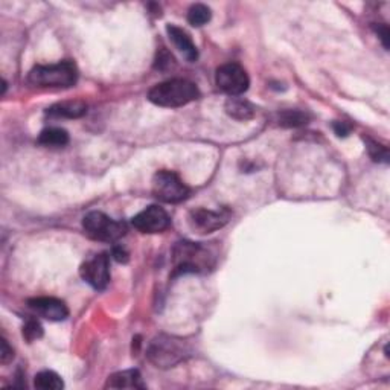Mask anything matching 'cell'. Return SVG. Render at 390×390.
Segmentation results:
<instances>
[{"instance_id":"6da1fadb","label":"cell","mask_w":390,"mask_h":390,"mask_svg":"<svg viewBox=\"0 0 390 390\" xmlns=\"http://www.w3.org/2000/svg\"><path fill=\"white\" fill-rule=\"evenodd\" d=\"M172 276L186 273H206L215 265V259L208 247L200 242L180 241L172 249Z\"/></svg>"},{"instance_id":"7a4b0ae2","label":"cell","mask_w":390,"mask_h":390,"mask_svg":"<svg viewBox=\"0 0 390 390\" xmlns=\"http://www.w3.org/2000/svg\"><path fill=\"white\" fill-rule=\"evenodd\" d=\"M198 96H200V90L195 84L183 78H174L156 84L148 91V99L152 104L168 107V109H177V107L186 105L198 99Z\"/></svg>"},{"instance_id":"3957f363","label":"cell","mask_w":390,"mask_h":390,"mask_svg":"<svg viewBox=\"0 0 390 390\" xmlns=\"http://www.w3.org/2000/svg\"><path fill=\"white\" fill-rule=\"evenodd\" d=\"M190 355V346L183 339L160 334L151 340L147 349L148 360L157 369H171Z\"/></svg>"},{"instance_id":"277c9868","label":"cell","mask_w":390,"mask_h":390,"mask_svg":"<svg viewBox=\"0 0 390 390\" xmlns=\"http://www.w3.org/2000/svg\"><path fill=\"white\" fill-rule=\"evenodd\" d=\"M78 80V71L73 61H60L57 64L35 66L29 72L28 81L38 87L69 89Z\"/></svg>"},{"instance_id":"5b68a950","label":"cell","mask_w":390,"mask_h":390,"mask_svg":"<svg viewBox=\"0 0 390 390\" xmlns=\"http://www.w3.org/2000/svg\"><path fill=\"white\" fill-rule=\"evenodd\" d=\"M84 232L95 241L114 242L127 233L124 221H116L103 212H90L82 220Z\"/></svg>"},{"instance_id":"8992f818","label":"cell","mask_w":390,"mask_h":390,"mask_svg":"<svg viewBox=\"0 0 390 390\" xmlns=\"http://www.w3.org/2000/svg\"><path fill=\"white\" fill-rule=\"evenodd\" d=\"M152 194L163 203H180L189 197V188L172 171H159L152 177Z\"/></svg>"},{"instance_id":"52a82bcc","label":"cell","mask_w":390,"mask_h":390,"mask_svg":"<svg viewBox=\"0 0 390 390\" xmlns=\"http://www.w3.org/2000/svg\"><path fill=\"white\" fill-rule=\"evenodd\" d=\"M215 82L221 91L231 96L242 95L250 86L247 72L238 63H226L220 66L215 73Z\"/></svg>"},{"instance_id":"ba28073f","label":"cell","mask_w":390,"mask_h":390,"mask_svg":"<svg viewBox=\"0 0 390 390\" xmlns=\"http://www.w3.org/2000/svg\"><path fill=\"white\" fill-rule=\"evenodd\" d=\"M81 278L95 290H104L110 282V256L99 254L87 259L80 269Z\"/></svg>"},{"instance_id":"9c48e42d","label":"cell","mask_w":390,"mask_h":390,"mask_svg":"<svg viewBox=\"0 0 390 390\" xmlns=\"http://www.w3.org/2000/svg\"><path fill=\"white\" fill-rule=\"evenodd\" d=\"M231 218V212L227 209L209 211V209H194L189 212L188 223L197 233H212L218 229L224 227Z\"/></svg>"},{"instance_id":"30bf717a","label":"cell","mask_w":390,"mask_h":390,"mask_svg":"<svg viewBox=\"0 0 390 390\" xmlns=\"http://www.w3.org/2000/svg\"><path fill=\"white\" fill-rule=\"evenodd\" d=\"M134 229L142 233H160L171 224V218L162 206L152 204L133 217Z\"/></svg>"},{"instance_id":"8fae6325","label":"cell","mask_w":390,"mask_h":390,"mask_svg":"<svg viewBox=\"0 0 390 390\" xmlns=\"http://www.w3.org/2000/svg\"><path fill=\"white\" fill-rule=\"evenodd\" d=\"M28 307L51 322H61L69 316L66 303L57 297H34L28 301Z\"/></svg>"},{"instance_id":"7c38bea8","label":"cell","mask_w":390,"mask_h":390,"mask_svg":"<svg viewBox=\"0 0 390 390\" xmlns=\"http://www.w3.org/2000/svg\"><path fill=\"white\" fill-rule=\"evenodd\" d=\"M166 33L170 35L171 42L174 43L175 48H177L183 57H185L190 63H194L198 58V51L195 48V44L190 40V37L188 35L186 30H183L181 28L175 26V25H168L166 26Z\"/></svg>"},{"instance_id":"4fadbf2b","label":"cell","mask_w":390,"mask_h":390,"mask_svg":"<svg viewBox=\"0 0 390 390\" xmlns=\"http://www.w3.org/2000/svg\"><path fill=\"white\" fill-rule=\"evenodd\" d=\"M107 389H145L141 372L137 369H128L116 372L109 377L105 383Z\"/></svg>"},{"instance_id":"5bb4252c","label":"cell","mask_w":390,"mask_h":390,"mask_svg":"<svg viewBox=\"0 0 390 390\" xmlns=\"http://www.w3.org/2000/svg\"><path fill=\"white\" fill-rule=\"evenodd\" d=\"M87 113V105L82 101H64L53 104L46 110L49 118H67V119H78Z\"/></svg>"},{"instance_id":"9a60e30c","label":"cell","mask_w":390,"mask_h":390,"mask_svg":"<svg viewBox=\"0 0 390 390\" xmlns=\"http://www.w3.org/2000/svg\"><path fill=\"white\" fill-rule=\"evenodd\" d=\"M255 107L240 96H231L226 101V113L236 121H249L255 116Z\"/></svg>"},{"instance_id":"2e32d148","label":"cell","mask_w":390,"mask_h":390,"mask_svg":"<svg viewBox=\"0 0 390 390\" xmlns=\"http://www.w3.org/2000/svg\"><path fill=\"white\" fill-rule=\"evenodd\" d=\"M38 143L43 145V147H51V148L64 147V145L69 143V133L64 128L60 127L44 128L40 136H38Z\"/></svg>"},{"instance_id":"e0dca14e","label":"cell","mask_w":390,"mask_h":390,"mask_svg":"<svg viewBox=\"0 0 390 390\" xmlns=\"http://www.w3.org/2000/svg\"><path fill=\"white\" fill-rule=\"evenodd\" d=\"M311 116L307 112L302 110H285L279 114V125L287 127V128H296V127H302L307 125L310 122Z\"/></svg>"},{"instance_id":"ac0fdd59","label":"cell","mask_w":390,"mask_h":390,"mask_svg":"<svg viewBox=\"0 0 390 390\" xmlns=\"http://www.w3.org/2000/svg\"><path fill=\"white\" fill-rule=\"evenodd\" d=\"M34 386L42 390H61L64 387V383L58 373L52 371H43L35 375Z\"/></svg>"},{"instance_id":"d6986e66","label":"cell","mask_w":390,"mask_h":390,"mask_svg":"<svg viewBox=\"0 0 390 390\" xmlns=\"http://www.w3.org/2000/svg\"><path fill=\"white\" fill-rule=\"evenodd\" d=\"M212 17V12L211 10L206 5L203 3H195L189 8L188 11V21L189 25L200 28L203 25H206Z\"/></svg>"},{"instance_id":"ffe728a7","label":"cell","mask_w":390,"mask_h":390,"mask_svg":"<svg viewBox=\"0 0 390 390\" xmlns=\"http://www.w3.org/2000/svg\"><path fill=\"white\" fill-rule=\"evenodd\" d=\"M23 337L29 343H33L43 337V326L37 319H28L26 323L23 325Z\"/></svg>"},{"instance_id":"44dd1931","label":"cell","mask_w":390,"mask_h":390,"mask_svg":"<svg viewBox=\"0 0 390 390\" xmlns=\"http://www.w3.org/2000/svg\"><path fill=\"white\" fill-rule=\"evenodd\" d=\"M366 141V147H368L369 156L373 159V162H383L387 163L389 162V151L384 147L372 139H364Z\"/></svg>"},{"instance_id":"7402d4cb","label":"cell","mask_w":390,"mask_h":390,"mask_svg":"<svg viewBox=\"0 0 390 390\" xmlns=\"http://www.w3.org/2000/svg\"><path fill=\"white\" fill-rule=\"evenodd\" d=\"M14 358V351L12 348L8 345V342L5 337L0 340V363L8 364Z\"/></svg>"},{"instance_id":"603a6c76","label":"cell","mask_w":390,"mask_h":390,"mask_svg":"<svg viewBox=\"0 0 390 390\" xmlns=\"http://www.w3.org/2000/svg\"><path fill=\"white\" fill-rule=\"evenodd\" d=\"M373 29H375V33L378 34L380 37V40L381 43H383V46L386 49H389V26L386 25V23H373Z\"/></svg>"},{"instance_id":"cb8c5ba5","label":"cell","mask_w":390,"mask_h":390,"mask_svg":"<svg viewBox=\"0 0 390 390\" xmlns=\"http://www.w3.org/2000/svg\"><path fill=\"white\" fill-rule=\"evenodd\" d=\"M172 64V57L166 51H162V53H157V60H156V69H160V71H165L166 67H170Z\"/></svg>"},{"instance_id":"d4e9b609","label":"cell","mask_w":390,"mask_h":390,"mask_svg":"<svg viewBox=\"0 0 390 390\" xmlns=\"http://www.w3.org/2000/svg\"><path fill=\"white\" fill-rule=\"evenodd\" d=\"M112 256L114 261H118V263H122V264H125L128 263V251L122 247V246H114L112 249Z\"/></svg>"},{"instance_id":"484cf974","label":"cell","mask_w":390,"mask_h":390,"mask_svg":"<svg viewBox=\"0 0 390 390\" xmlns=\"http://www.w3.org/2000/svg\"><path fill=\"white\" fill-rule=\"evenodd\" d=\"M333 128H334L335 134H337L339 137H346V136L351 133V130H353V127H351V125L348 124V122H343V121L334 122Z\"/></svg>"}]
</instances>
